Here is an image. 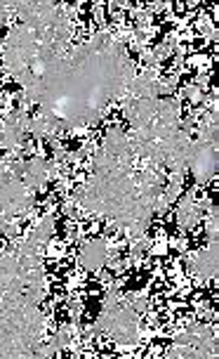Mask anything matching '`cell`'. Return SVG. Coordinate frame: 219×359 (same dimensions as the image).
I'll return each mask as SVG.
<instances>
[{"label":"cell","mask_w":219,"mask_h":359,"mask_svg":"<svg viewBox=\"0 0 219 359\" xmlns=\"http://www.w3.org/2000/svg\"><path fill=\"white\" fill-rule=\"evenodd\" d=\"M57 175H59V161L34 156L31 161H27V168H24V184L34 191H41L45 189V184Z\"/></svg>","instance_id":"9"},{"label":"cell","mask_w":219,"mask_h":359,"mask_svg":"<svg viewBox=\"0 0 219 359\" xmlns=\"http://www.w3.org/2000/svg\"><path fill=\"white\" fill-rule=\"evenodd\" d=\"M64 213H66L69 217H78V201L71 198V201L64 203Z\"/></svg>","instance_id":"19"},{"label":"cell","mask_w":219,"mask_h":359,"mask_svg":"<svg viewBox=\"0 0 219 359\" xmlns=\"http://www.w3.org/2000/svg\"><path fill=\"white\" fill-rule=\"evenodd\" d=\"M69 359H80V352H71Z\"/></svg>","instance_id":"20"},{"label":"cell","mask_w":219,"mask_h":359,"mask_svg":"<svg viewBox=\"0 0 219 359\" xmlns=\"http://www.w3.org/2000/svg\"><path fill=\"white\" fill-rule=\"evenodd\" d=\"M48 319L29 293L0 296V359H43L38 348L45 341Z\"/></svg>","instance_id":"4"},{"label":"cell","mask_w":219,"mask_h":359,"mask_svg":"<svg viewBox=\"0 0 219 359\" xmlns=\"http://www.w3.org/2000/svg\"><path fill=\"white\" fill-rule=\"evenodd\" d=\"M29 109L19 107L15 111L5 114L3 121H0V147L5 151L15 154L19 147L24 144V137L29 135Z\"/></svg>","instance_id":"7"},{"label":"cell","mask_w":219,"mask_h":359,"mask_svg":"<svg viewBox=\"0 0 219 359\" xmlns=\"http://www.w3.org/2000/svg\"><path fill=\"white\" fill-rule=\"evenodd\" d=\"M80 312H83L80 300L71 298V300H69V319H71V322H73V324H80Z\"/></svg>","instance_id":"16"},{"label":"cell","mask_w":219,"mask_h":359,"mask_svg":"<svg viewBox=\"0 0 219 359\" xmlns=\"http://www.w3.org/2000/svg\"><path fill=\"white\" fill-rule=\"evenodd\" d=\"M186 170L196 177L198 184H208L217 175V140L212 137H196L191 140L189 163Z\"/></svg>","instance_id":"6"},{"label":"cell","mask_w":219,"mask_h":359,"mask_svg":"<svg viewBox=\"0 0 219 359\" xmlns=\"http://www.w3.org/2000/svg\"><path fill=\"white\" fill-rule=\"evenodd\" d=\"M113 248H111V241L106 239V236H97V239L87 241L85 246H83L80 251V265L90 269V272H97V269H101L111 258Z\"/></svg>","instance_id":"11"},{"label":"cell","mask_w":219,"mask_h":359,"mask_svg":"<svg viewBox=\"0 0 219 359\" xmlns=\"http://www.w3.org/2000/svg\"><path fill=\"white\" fill-rule=\"evenodd\" d=\"M52 234H55V215L52 213L41 215L34 222V227H31L29 232H27V236H29L31 241H36L38 246H45V248H48V243H50V239H52Z\"/></svg>","instance_id":"12"},{"label":"cell","mask_w":219,"mask_h":359,"mask_svg":"<svg viewBox=\"0 0 219 359\" xmlns=\"http://www.w3.org/2000/svg\"><path fill=\"white\" fill-rule=\"evenodd\" d=\"M134 67L125 43L99 31L64 50L24 86V104L38 107L62 123L64 133L92 126L113 100L123 97Z\"/></svg>","instance_id":"1"},{"label":"cell","mask_w":219,"mask_h":359,"mask_svg":"<svg viewBox=\"0 0 219 359\" xmlns=\"http://www.w3.org/2000/svg\"><path fill=\"white\" fill-rule=\"evenodd\" d=\"M189 272L198 281H212L219 272V248L217 243H208L201 251L189 255Z\"/></svg>","instance_id":"8"},{"label":"cell","mask_w":219,"mask_h":359,"mask_svg":"<svg viewBox=\"0 0 219 359\" xmlns=\"http://www.w3.org/2000/svg\"><path fill=\"white\" fill-rule=\"evenodd\" d=\"M165 180V170L141 163L139 158L111 161L94 151L92 172L73 198L85 213L104 217L111 222V229H123L132 241L149 232Z\"/></svg>","instance_id":"2"},{"label":"cell","mask_w":219,"mask_h":359,"mask_svg":"<svg viewBox=\"0 0 219 359\" xmlns=\"http://www.w3.org/2000/svg\"><path fill=\"white\" fill-rule=\"evenodd\" d=\"M19 3H22V0H0V27H3V22L8 17L17 15Z\"/></svg>","instance_id":"15"},{"label":"cell","mask_w":219,"mask_h":359,"mask_svg":"<svg viewBox=\"0 0 219 359\" xmlns=\"http://www.w3.org/2000/svg\"><path fill=\"white\" fill-rule=\"evenodd\" d=\"M76 31V10L69 5L27 17L3 41V67L19 86H29L38 72L57 55L71 48Z\"/></svg>","instance_id":"3"},{"label":"cell","mask_w":219,"mask_h":359,"mask_svg":"<svg viewBox=\"0 0 219 359\" xmlns=\"http://www.w3.org/2000/svg\"><path fill=\"white\" fill-rule=\"evenodd\" d=\"M208 206H210L208 198H198L196 191H189V194L179 201V206L175 210L177 227L182 229V232H189V229H193L198 222H201V217H203L205 208H208Z\"/></svg>","instance_id":"10"},{"label":"cell","mask_w":219,"mask_h":359,"mask_svg":"<svg viewBox=\"0 0 219 359\" xmlns=\"http://www.w3.org/2000/svg\"><path fill=\"white\" fill-rule=\"evenodd\" d=\"M123 303L130 307V310H134L137 314H141L146 310V305H149V298H146V293H141V291H137V293H125L123 296Z\"/></svg>","instance_id":"14"},{"label":"cell","mask_w":219,"mask_h":359,"mask_svg":"<svg viewBox=\"0 0 219 359\" xmlns=\"http://www.w3.org/2000/svg\"><path fill=\"white\" fill-rule=\"evenodd\" d=\"M120 3H123V5H125V3H127V0H120Z\"/></svg>","instance_id":"21"},{"label":"cell","mask_w":219,"mask_h":359,"mask_svg":"<svg viewBox=\"0 0 219 359\" xmlns=\"http://www.w3.org/2000/svg\"><path fill=\"white\" fill-rule=\"evenodd\" d=\"M184 93H186V97H189V100L193 102V104H198V102H203V100H205L203 90L198 88V86H189V88L184 90Z\"/></svg>","instance_id":"17"},{"label":"cell","mask_w":219,"mask_h":359,"mask_svg":"<svg viewBox=\"0 0 219 359\" xmlns=\"http://www.w3.org/2000/svg\"><path fill=\"white\" fill-rule=\"evenodd\" d=\"M139 317L134 310H130L123 303L118 286H108V293L101 305V312L97 317V322L90 326L94 336H108L113 341L123 345H134L139 341Z\"/></svg>","instance_id":"5"},{"label":"cell","mask_w":219,"mask_h":359,"mask_svg":"<svg viewBox=\"0 0 219 359\" xmlns=\"http://www.w3.org/2000/svg\"><path fill=\"white\" fill-rule=\"evenodd\" d=\"M208 213V220H205V234H208V243H217V234H219V210L215 203H210L205 208Z\"/></svg>","instance_id":"13"},{"label":"cell","mask_w":219,"mask_h":359,"mask_svg":"<svg viewBox=\"0 0 219 359\" xmlns=\"http://www.w3.org/2000/svg\"><path fill=\"white\" fill-rule=\"evenodd\" d=\"M186 359H217V350H191Z\"/></svg>","instance_id":"18"}]
</instances>
